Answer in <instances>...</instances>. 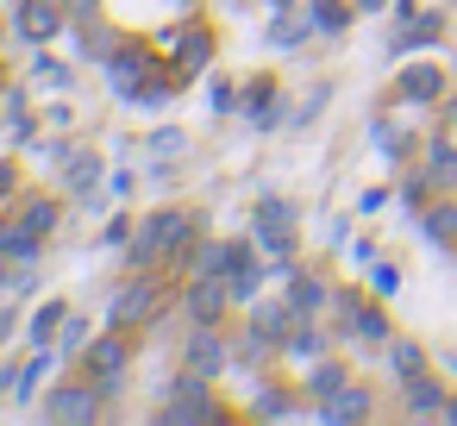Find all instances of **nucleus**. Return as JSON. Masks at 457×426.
I'll return each instance as SVG.
<instances>
[{
  "label": "nucleus",
  "instance_id": "nucleus-1",
  "mask_svg": "<svg viewBox=\"0 0 457 426\" xmlns=\"http://www.w3.org/2000/svg\"><path fill=\"white\" fill-rule=\"evenodd\" d=\"M201 238V226H195V213H182V207H157V213H145L138 226H132V238H126V263L132 270H157V276H182V270H195V245Z\"/></svg>",
  "mask_w": 457,
  "mask_h": 426
},
{
  "label": "nucleus",
  "instance_id": "nucleus-2",
  "mask_svg": "<svg viewBox=\"0 0 457 426\" xmlns=\"http://www.w3.org/2000/svg\"><path fill=\"white\" fill-rule=\"evenodd\" d=\"M57 220H63V207L51 195H26L13 220H0V251L7 257H38V245L57 232Z\"/></svg>",
  "mask_w": 457,
  "mask_h": 426
},
{
  "label": "nucleus",
  "instance_id": "nucleus-3",
  "mask_svg": "<svg viewBox=\"0 0 457 426\" xmlns=\"http://www.w3.org/2000/svg\"><path fill=\"white\" fill-rule=\"evenodd\" d=\"M163 301H170V276H157V270H132V282L107 301V320L132 332V326L157 320V313H163Z\"/></svg>",
  "mask_w": 457,
  "mask_h": 426
},
{
  "label": "nucleus",
  "instance_id": "nucleus-4",
  "mask_svg": "<svg viewBox=\"0 0 457 426\" xmlns=\"http://www.w3.org/2000/svg\"><path fill=\"white\" fill-rule=\"evenodd\" d=\"M126 363H132V338H126V326H113V332L88 338V351H82V376H88L101 395H120Z\"/></svg>",
  "mask_w": 457,
  "mask_h": 426
},
{
  "label": "nucleus",
  "instance_id": "nucleus-5",
  "mask_svg": "<svg viewBox=\"0 0 457 426\" xmlns=\"http://www.w3.org/2000/svg\"><path fill=\"white\" fill-rule=\"evenodd\" d=\"M251 238H257V251L288 257V251H295V207H288L282 195H263L257 213H251Z\"/></svg>",
  "mask_w": 457,
  "mask_h": 426
},
{
  "label": "nucleus",
  "instance_id": "nucleus-6",
  "mask_svg": "<svg viewBox=\"0 0 457 426\" xmlns=\"http://www.w3.org/2000/svg\"><path fill=\"white\" fill-rule=\"evenodd\" d=\"M107 76H113V95H120L126 107H138L145 82L157 76V51H145V45H120V51L107 57Z\"/></svg>",
  "mask_w": 457,
  "mask_h": 426
},
{
  "label": "nucleus",
  "instance_id": "nucleus-7",
  "mask_svg": "<svg viewBox=\"0 0 457 426\" xmlns=\"http://www.w3.org/2000/svg\"><path fill=\"white\" fill-rule=\"evenodd\" d=\"M157 420H170V426H182V420H226V407L207 401V376H188L182 370V382L170 388V401L157 407Z\"/></svg>",
  "mask_w": 457,
  "mask_h": 426
},
{
  "label": "nucleus",
  "instance_id": "nucleus-8",
  "mask_svg": "<svg viewBox=\"0 0 457 426\" xmlns=\"http://www.w3.org/2000/svg\"><path fill=\"white\" fill-rule=\"evenodd\" d=\"M157 51H170V63H176L182 76H201V70L213 63V32H207V26H176V32L157 38Z\"/></svg>",
  "mask_w": 457,
  "mask_h": 426
},
{
  "label": "nucleus",
  "instance_id": "nucleus-9",
  "mask_svg": "<svg viewBox=\"0 0 457 426\" xmlns=\"http://www.w3.org/2000/svg\"><path fill=\"white\" fill-rule=\"evenodd\" d=\"M176 301H182L188 326H220V313L232 307V295H226V282H220V276H188V288H182Z\"/></svg>",
  "mask_w": 457,
  "mask_h": 426
},
{
  "label": "nucleus",
  "instance_id": "nucleus-10",
  "mask_svg": "<svg viewBox=\"0 0 457 426\" xmlns=\"http://www.w3.org/2000/svg\"><path fill=\"white\" fill-rule=\"evenodd\" d=\"M226 363H232L226 338H220L213 326H188V338H182V370H188V376H207V382H213V376H220Z\"/></svg>",
  "mask_w": 457,
  "mask_h": 426
},
{
  "label": "nucleus",
  "instance_id": "nucleus-11",
  "mask_svg": "<svg viewBox=\"0 0 457 426\" xmlns=\"http://www.w3.org/2000/svg\"><path fill=\"white\" fill-rule=\"evenodd\" d=\"M45 420H101V388L82 376V382H63L45 395Z\"/></svg>",
  "mask_w": 457,
  "mask_h": 426
},
{
  "label": "nucleus",
  "instance_id": "nucleus-12",
  "mask_svg": "<svg viewBox=\"0 0 457 426\" xmlns=\"http://www.w3.org/2000/svg\"><path fill=\"white\" fill-rule=\"evenodd\" d=\"M63 32V0H20V38L26 45H51Z\"/></svg>",
  "mask_w": 457,
  "mask_h": 426
},
{
  "label": "nucleus",
  "instance_id": "nucleus-13",
  "mask_svg": "<svg viewBox=\"0 0 457 426\" xmlns=\"http://www.w3.org/2000/svg\"><path fill=\"white\" fill-rule=\"evenodd\" d=\"M57 357H63V351H45V345H38V351H32L20 370H7V376H0V388H7L13 401H38V382L51 376V363H57Z\"/></svg>",
  "mask_w": 457,
  "mask_h": 426
},
{
  "label": "nucleus",
  "instance_id": "nucleus-14",
  "mask_svg": "<svg viewBox=\"0 0 457 426\" xmlns=\"http://www.w3.org/2000/svg\"><path fill=\"white\" fill-rule=\"evenodd\" d=\"M63 176H70V195H76L82 207H101V201H107V195H101V157H95V151H70Z\"/></svg>",
  "mask_w": 457,
  "mask_h": 426
},
{
  "label": "nucleus",
  "instance_id": "nucleus-15",
  "mask_svg": "<svg viewBox=\"0 0 457 426\" xmlns=\"http://www.w3.org/2000/svg\"><path fill=\"white\" fill-rule=\"evenodd\" d=\"M282 295H288V307H295L301 320H313V313L332 301V288H326L320 276H307V270H288V276H282Z\"/></svg>",
  "mask_w": 457,
  "mask_h": 426
},
{
  "label": "nucleus",
  "instance_id": "nucleus-16",
  "mask_svg": "<svg viewBox=\"0 0 457 426\" xmlns=\"http://www.w3.org/2000/svg\"><path fill=\"white\" fill-rule=\"evenodd\" d=\"M270 276H276V263H270V270H263V263H257V257H251V263H232V270H226V276H220V282H226V295H232V301H238V307H245V301H257V288H263V282H270Z\"/></svg>",
  "mask_w": 457,
  "mask_h": 426
},
{
  "label": "nucleus",
  "instance_id": "nucleus-17",
  "mask_svg": "<svg viewBox=\"0 0 457 426\" xmlns=\"http://www.w3.org/2000/svg\"><path fill=\"white\" fill-rule=\"evenodd\" d=\"M395 95H401V101H438V95H445V76H438L432 63H413V70H401Z\"/></svg>",
  "mask_w": 457,
  "mask_h": 426
},
{
  "label": "nucleus",
  "instance_id": "nucleus-18",
  "mask_svg": "<svg viewBox=\"0 0 457 426\" xmlns=\"http://www.w3.org/2000/svg\"><path fill=\"white\" fill-rule=\"evenodd\" d=\"M245 113H251V126H282L288 120V107L276 101V82H251L245 88Z\"/></svg>",
  "mask_w": 457,
  "mask_h": 426
},
{
  "label": "nucleus",
  "instance_id": "nucleus-19",
  "mask_svg": "<svg viewBox=\"0 0 457 426\" xmlns=\"http://www.w3.org/2000/svg\"><path fill=\"white\" fill-rule=\"evenodd\" d=\"M407 413H420V420H426V413H438V420H445V388H438L426 370H420V376H407Z\"/></svg>",
  "mask_w": 457,
  "mask_h": 426
},
{
  "label": "nucleus",
  "instance_id": "nucleus-20",
  "mask_svg": "<svg viewBox=\"0 0 457 426\" xmlns=\"http://www.w3.org/2000/svg\"><path fill=\"white\" fill-rule=\"evenodd\" d=\"M320 420H370V395L345 382L338 395H326V401H320Z\"/></svg>",
  "mask_w": 457,
  "mask_h": 426
},
{
  "label": "nucleus",
  "instance_id": "nucleus-21",
  "mask_svg": "<svg viewBox=\"0 0 457 426\" xmlns=\"http://www.w3.org/2000/svg\"><path fill=\"white\" fill-rule=\"evenodd\" d=\"M432 38H438V13H420V20H413V13H407V20H401V32H395V45H388V51H395V57H401V51H413V45H432Z\"/></svg>",
  "mask_w": 457,
  "mask_h": 426
},
{
  "label": "nucleus",
  "instance_id": "nucleus-22",
  "mask_svg": "<svg viewBox=\"0 0 457 426\" xmlns=\"http://www.w3.org/2000/svg\"><path fill=\"white\" fill-rule=\"evenodd\" d=\"M226 270H232V238H220V245H201L188 276H226Z\"/></svg>",
  "mask_w": 457,
  "mask_h": 426
},
{
  "label": "nucleus",
  "instance_id": "nucleus-23",
  "mask_svg": "<svg viewBox=\"0 0 457 426\" xmlns=\"http://www.w3.org/2000/svg\"><path fill=\"white\" fill-rule=\"evenodd\" d=\"M251 413H257V420H295L301 407H295V395H288V388H263V395L251 401Z\"/></svg>",
  "mask_w": 457,
  "mask_h": 426
},
{
  "label": "nucleus",
  "instance_id": "nucleus-24",
  "mask_svg": "<svg viewBox=\"0 0 457 426\" xmlns=\"http://www.w3.org/2000/svg\"><path fill=\"white\" fill-rule=\"evenodd\" d=\"M307 32H313V20H288V7H282V13H276V26H270V45H276V51H295Z\"/></svg>",
  "mask_w": 457,
  "mask_h": 426
},
{
  "label": "nucleus",
  "instance_id": "nucleus-25",
  "mask_svg": "<svg viewBox=\"0 0 457 426\" xmlns=\"http://www.w3.org/2000/svg\"><path fill=\"white\" fill-rule=\"evenodd\" d=\"M63 320H70V313H63V301H51V307H38V313H32V345H57V332H63Z\"/></svg>",
  "mask_w": 457,
  "mask_h": 426
},
{
  "label": "nucleus",
  "instance_id": "nucleus-26",
  "mask_svg": "<svg viewBox=\"0 0 457 426\" xmlns=\"http://www.w3.org/2000/svg\"><path fill=\"white\" fill-rule=\"evenodd\" d=\"M282 351H295V357H307V363H313V357H320V351H326V332H320V326H307V320H301V326H295V332H288V345H282Z\"/></svg>",
  "mask_w": 457,
  "mask_h": 426
},
{
  "label": "nucleus",
  "instance_id": "nucleus-27",
  "mask_svg": "<svg viewBox=\"0 0 457 426\" xmlns=\"http://www.w3.org/2000/svg\"><path fill=\"white\" fill-rule=\"evenodd\" d=\"M313 32H345V20H351V7H345V0H313Z\"/></svg>",
  "mask_w": 457,
  "mask_h": 426
},
{
  "label": "nucleus",
  "instance_id": "nucleus-28",
  "mask_svg": "<svg viewBox=\"0 0 457 426\" xmlns=\"http://www.w3.org/2000/svg\"><path fill=\"white\" fill-rule=\"evenodd\" d=\"M426 176H432V182H457V151H451V145H432V151H426Z\"/></svg>",
  "mask_w": 457,
  "mask_h": 426
},
{
  "label": "nucleus",
  "instance_id": "nucleus-29",
  "mask_svg": "<svg viewBox=\"0 0 457 426\" xmlns=\"http://www.w3.org/2000/svg\"><path fill=\"white\" fill-rule=\"evenodd\" d=\"M388 363H395V376H401V382L426 370V357H420V345H395V338H388Z\"/></svg>",
  "mask_w": 457,
  "mask_h": 426
},
{
  "label": "nucleus",
  "instance_id": "nucleus-30",
  "mask_svg": "<svg viewBox=\"0 0 457 426\" xmlns=\"http://www.w3.org/2000/svg\"><path fill=\"white\" fill-rule=\"evenodd\" d=\"M82 338H88V320H76V313H70V320H63V332H57V351H63V357H82V351H88Z\"/></svg>",
  "mask_w": 457,
  "mask_h": 426
},
{
  "label": "nucleus",
  "instance_id": "nucleus-31",
  "mask_svg": "<svg viewBox=\"0 0 457 426\" xmlns=\"http://www.w3.org/2000/svg\"><path fill=\"white\" fill-rule=\"evenodd\" d=\"M426 238L451 245V238H457V207H432V213H426Z\"/></svg>",
  "mask_w": 457,
  "mask_h": 426
},
{
  "label": "nucleus",
  "instance_id": "nucleus-32",
  "mask_svg": "<svg viewBox=\"0 0 457 426\" xmlns=\"http://www.w3.org/2000/svg\"><path fill=\"white\" fill-rule=\"evenodd\" d=\"M338 388H345V370H338V363H320V357H313V395H338Z\"/></svg>",
  "mask_w": 457,
  "mask_h": 426
},
{
  "label": "nucleus",
  "instance_id": "nucleus-33",
  "mask_svg": "<svg viewBox=\"0 0 457 426\" xmlns=\"http://www.w3.org/2000/svg\"><path fill=\"white\" fill-rule=\"evenodd\" d=\"M32 76H38L45 88H70V70H63L57 57H38V63H32Z\"/></svg>",
  "mask_w": 457,
  "mask_h": 426
},
{
  "label": "nucleus",
  "instance_id": "nucleus-34",
  "mask_svg": "<svg viewBox=\"0 0 457 426\" xmlns=\"http://www.w3.org/2000/svg\"><path fill=\"white\" fill-rule=\"evenodd\" d=\"M7 120H13V138L26 145V138H32V113H26V101H20V95H7Z\"/></svg>",
  "mask_w": 457,
  "mask_h": 426
},
{
  "label": "nucleus",
  "instance_id": "nucleus-35",
  "mask_svg": "<svg viewBox=\"0 0 457 426\" xmlns=\"http://www.w3.org/2000/svg\"><path fill=\"white\" fill-rule=\"evenodd\" d=\"M13 195H20V163H13V157H0V207H7Z\"/></svg>",
  "mask_w": 457,
  "mask_h": 426
},
{
  "label": "nucleus",
  "instance_id": "nucleus-36",
  "mask_svg": "<svg viewBox=\"0 0 457 426\" xmlns=\"http://www.w3.org/2000/svg\"><path fill=\"white\" fill-rule=\"evenodd\" d=\"M238 107H245V95L232 82H213V113H238Z\"/></svg>",
  "mask_w": 457,
  "mask_h": 426
},
{
  "label": "nucleus",
  "instance_id": "nucleus-37",
  "mask_svg": "<svg viewBox=\"0 0 457 426\" xmlns=\"http://www.w3.org/2000/svg\"><path fill=\"white\" fill-rule=\"evenodd\" d=\"M151 151H157V157H176V151H182V132H157Z\"/></svg>",
  "mask_w": 457,
  "mask_h": 426
},
{
  "label": "nucleus",
  "instance_id": "nucleus-38",
  "mask_svg": "<svg viewBox=\"0 0 457 426\" xmlns=\"http://www.w3.org/2000/svg\"><path fill=\"white\" fill-rule=\"evenodd\" d=\"M132 238V220H107V232H101V245H126Z\"/></svg>",
  "mask_w": 457,
  "mask_h": 426
},
{
  "label": "nucleus",
  "instance_id": "nucleus-39",
  "mask_svg": "<svg viewBox=\"0 0 457 426\" xmlns=\"http://www.w3.org/2000/svg\"><path fill=\"white\" fill-rule=\"evenodd\" d=\"M401 288V276H395V263H376V295H395Z\"/></svg>",
  "mask_w": 457,
  "mask_h": 426
},
{
  "label": "nucleus",
  "instance_id": "nucleus-40",
  "mask_svg": "<svg viewBox=\"0 0 457 426\" xmlns=\"http://www.w3.org/2000/svg\"><path fill=\"white\" fill-rule=\"evenodd\" d=\"M0 338H13V307H0Z\"/></svg>",
  "mask_w": 457,
  "mask_h": 426
},
{
  "label": "nucleus",
  "instance_id": "nucleus-41",
  "mask_svg": "<svg viewBox=\"0 0 457 426\" xmlns=\"http://www.w3.org/2000/svg\"><path fill=\"white\" fill-rule=\"evenodd\" d=\"M0 257H7V251H0ZM7 282H13V276H7V263H0V295H7Z\"/></svg>",
  "mask_w": 457,
  "mask_h": 426
},
{
  "label": "nucleus",
  "instance_id": "nucleus-42",
  "mask_svg": "<svg viewBox=\"0 0 457 426\" xmlns=\"http://www.w3.org/2000/svg\"><path fill=\"white\" fill-rule=\"evenodd\" d=\"M445 420H457V401H445Z\"/></svg>",
  "mask_w": 457,
  "mask_h": 426
},
{
  "label": "nucleus",
  "instance_id": "nucleus-43",
  "mask_svg": "<svg viewBox=\"0 0 457 426\" xmlns=\"http://www.w3.org/2000/svg\"><path fill=\"white\" fill-rule=\"evenodd\" d=\"M176 7H195V0H176Z\"/></svg>",
  "mask_w": 457,
  "mask_h": 426
}]
</instances>
